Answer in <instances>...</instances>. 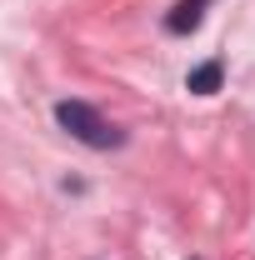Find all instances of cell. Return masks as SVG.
<instances>
[{"instance_id": "cell-3", "label": "cell", "mask_w": 255, "mask_h": 260, "mask_svg": "<svg viewBox=\"0 0 255 260\" xmlns=\"http://www.w3.org/2000/svg\"><path fill=\"white\" fill-rule=\"evenodd\" d=\"M225 85V60H205V65H195L190 75H185V90L190 95H215Z\"/></svg>"}, {"instance_id": "cell-2", "label": "cell", "mask_w": 255, "mask_h": 260, "mask_svg": "<svg viewBox=\"0 0 255 260\" xmlns=\"http://www.w3.org/2000/svg\"><path fill=\"white\" fill-rule=\"evenodd\" d=\"M205 5H210V0H175L170 15H165V30L170 35H190L195 25L205 20Z\"/></svg>"}, {"instance_id": "cell-1", "label": "cell", "mask_w": 255, "mask_h": 260, "mask_svg": "<svg viewBox=\"0 0 255 260\" xmlns=\"http://www.w3.org/2000/svg\"><path fill=\"white\" fill-rule=\"evenodd\" d=\"M55 125H60L70 140L90 145V150H115V145H125V130H115L90 100H60V105H55Z\"/></svg>"}]
</instances>
